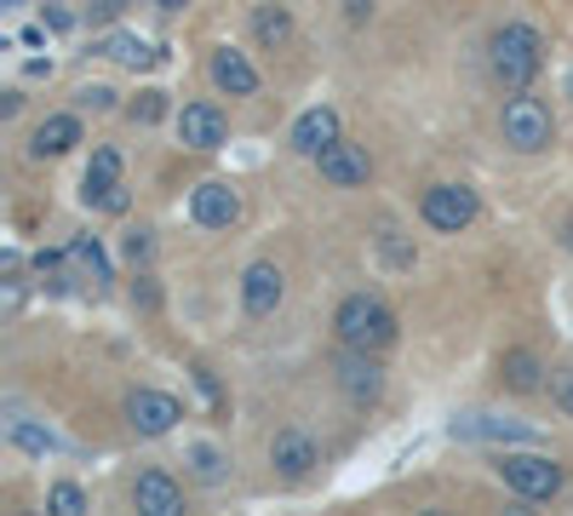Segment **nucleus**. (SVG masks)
Wrapping results in <instances>:
<instances>
[{
    "mask_svg": "<svg viewBox=\"0 0 573 516\" xmlns=\"http://www.w3.org/2000/svg\"><path fill=\"white\" fill-rule=\"evenodd\" d=\"M35 270H41V282H47L52 293L70 287V282H63V253H35Z\"/></svg>",
    "mask_w": 573,
    "mask_h": 516,
    "instance_id": "26",
    "label": "nucleus"
},
{
    "mask_svg": "<svg viewBox=\"0 0 573 516\" xmlns=\"http://www.w3.org/2000/svg\"><path fill=\"white\" fill-rule=\"evenodd\" d=\"M316 166H321V179L327 184H339V190H356V184H367L374 179V161H367V150L361 144H327L321 155H316Z\"/></svg>",
    "mask_w": 573,
    "mask_h": 516,
    "instance_id": "9",
    "label": "nucleus"
},
{
    "mask_svg": "<svg viewBox=\"0 0 573 516\" xmlns=\"http://www.w3.org/2000/svg\"><path fill=\"white\" fill-rule=\"evenodd\" d=\"M178 419H184V402L166 396V391H132L126 396V425L139 436H166Z\"/></svg>",
    "mask_w": 573,
    "mask_h": 516,
    "instance_id": "6",
    "label": "nucleus"
},
{
    "mask_svg": "<svg viewBox=\"0 0 573 516\" xmlns=\"http://www.w3.org/2000/svg\"><path fill=\"white\" fill-rule=\"evenodd\" d=\"M0 7H18V0H0Z\"/></svg>",
    "mask_w": 573,
    "mask_h": 516,
    "instance_id": "38",
    "label": "nucleus"
},
{
    "mask_svg": "<svg viewBox=\"0 0 573 516\" xmlns=\"http://www.w3.org/2000/svg\"><path fill=\"white\" fill-rule=\"evenodd\" d=\"M81 110H115V92L110 87H81Z\"/></svg>",
    "mask_w": 573,
    "mask_h": 516,
    "instance_id": "28",
    "label": "nucleus"
},
{
    "mask_svg": "<svg viewBox=\"0 0 573 516\" xmlns=\"http://www.w3.org/2000/svg\"><path fill=\"white\" fill-rule=\"evenodd\" d=\"M332 333H339L345 351H385V344L396 338V316L374 299V293H350L339 310H332Z\"/></svg>",
    "mask_w": 573,
    "mask_h": 516,
    "instance_id": "2",
    "label": "nucleus"
},
{
    "mask_svg": "<svg viewBox=\"0 0 573 516\" xmlns=\"http://www.w3.org/2000/svg\"><path fill=\"white\" fill-rule=\"evenodd\" d=\"M161 115H166V92H139V103H132V121L155 127Z\"/></svg>",
    "mask_w": 573,
    "mask_h": 516,
    "instance_id": "25",
    "label": "nucleus"
},
{
    "mask_svg": "<svg viewBox=\"0 0 573 516\" xmlns=\"http://www.w3.org/2000/svg\"><path fill=\"white\" fill-rule=\"evenodd\" d=\"M499 476H504V488L516 499H528V505H545V499L562 494V465L545 459V454H504Z\"/></svg>",
    "mask_w": 573,
    "mask_h": 516,
    "instance_id": "3",
    "label": "nucleus"
},
{
    "mask_svg": "<svg viewBox=\"0 0 573 516\" xmlns=\"http://www.w3.org/2000/svg\"><path fill=\"white\" fill-rule=\"evenodd\" d=\"M213 87L229 92V98H253V92H258V69L235 52V47H218V52H213Z\"/></svg>",
    "mask_w": 573,
    "mask_h": 516,
    "instance_id": "15",
    "label": "nucleus"
},
{
    "mask_svg": "<svg viewBox=\"0 0 573 516\" xmlns=\"http://www.w3.org/2000/svg\"><path fill=\"white\" fill-rule=\"evenodd\" d=\"M190 219L201 230H229L235 219H242V195H235L229 184H218V179H207V184H195V195H190Z\"/></svg>",
    "mask_w": 573,
    "mask_h": 516,
    "instance_id": "7",
    "label": "nucleus"
},
{
    "mask_svg": "<svg viewBox=\"0 0 573 516\" xmlns=\"http://www.w3.org/2000/svg\"><path fill=\"white\" fill-rule=\"evenodd\" d=\"M92 206H104V213H126V190H121V184H110V190L98 195Z\"/></svg>",
    "mask_w": 573,
    "mask_h": 516,
    "instance_id": "31",
    "label": "nucleus"
},
{
    "mask_svg": "<svg viewBox=\"0 0 573 516\" xmlns=\"http://www.w3.org/2000/svg\"><path fill=\"white\" fill-rule=\"evenodd\" d=\"M132 505H139L144 516H184V488L166 471H144L139 482H132Z\"/></svg>",
    "mask_w": 573,
    "mask_h": 516,
    "instance_id": "10",
    "label": "nucleus"
},
{
    "mask_svg": "<svg viewBox=\"0 0 573 516\" xmlns=\"http://www.w3.org/2000/svg\"><path fill=\"white\" fill-rule=\"evenodd\" d=\"M110 184H121V155L104 144V150H92V161H86V184H81V195H86V206L104 195Z\"/></svg>",
    "mask_w": 573,
    "mask_h": 516,
    "instance_id": "19",
    "label": "nucleus"
},
{
    "mask_svg": "<svg viewBox=\"0 0 573 516\" xmlns=\"http://www.w3.org/2000/svg\"><path fill=\"white\" fill-rule=\"evenodd\" d=\"M155 7H161V12H184V7H190V0H155Z\"/></svg>",
    "mask_w": 573,
    "mask_h": 516,
    "instance_id": "37",
    "label": "nucleus"
},
{
    "mask_svg": "<svg viewBox=\"0 0 573 516\" xmlns=\"http://www.w3.org/2000/svg\"><path fill=\"white\" fill-rule=\"evenodd\" d=\"M556 402H562V407L573 413V378H562V385H556Z\"/></svg>",
    "mask_w": 573,
    "mask_h": 516,
    "instance_id": "36",
    "label": "nucleus"
},
{
    "mask_svg": "<svg viewBox=\"0 0 573 516\" xmlns=\"http://www.w3.org/2000/svg\"><path fill=\"white\" fill-rule=\"evenodd\" d=\"M150 247H155V241H150V230H132V235L121 241V253H126L132 264H144V259H150Z\"/></svg>",
    "mask_w": 573,
    "mask_h": 516,
    "instance_id": "27",
    "label": "nucleus"
},
{
    "mask_svg": "<svg viewBox=\"0 0 573 516\" xmlns=\"http://www.w3.org/2000/svg\"><path fill=\"white\" fill-rule=\"evenodd\" d=\"M178 138H184L190 150H218L224 138H229V127H224V115H218V103H184Z\"/></svg>",
    "mask_w": 573,
    "mask_h": 516,
    "instance_id": "13",
    "label": "nucleus"
},
{
    "mask_svg": "<svg viewBox=\"0 0 573 516\" xmlns=\"http://www.w3.org/2000/svg\"><path fill=\"white\" fill-rule=\"evenodd\" d=\"M190 465H195L201 482H218V476H224V454H218V447H207V442L190 447Z\"/></svg>",
    "mask_w": 573,
    "mask_h": 516,
    "instance_id": "23",
    "label": "nucleus"
},
{
    "mask_svg": "<svg viewBox=\"0 0 573 516\" xmlns=\"http://www.w3.org/2000/svg\"><path fill=\"white\" fill-rule=\"evenodd\" d=\"M81 144V121L75 115H47L41 127H35V138H29V150H35L41 161L47 155H70Z\"/></svg>",
    "mask_w": 573,
    "mask_h": 516,
    "instance_id": "16",
    "label": "nucleus"
},
{
    "mask_svg": "<svg viewBox=\"0 0 573 516\" xmlns=\"http://www.w3.org/2000/svg\"><path fill=\"white\" fill-rule=\"evenodd\" d=\"M316 459H321V454H316V442H310L305 431H282L276 442H269V465H276L282 476H293V482H298V476H310V471H316Z\"/></svg>",
    "mask_w": 573,
    "mask_h": 516,
    "instance_id": "14",
    "label": "nucleus"
},
{
    "mask_svg": "<svg viewBox=\"0 0 573 516\" xmlns=\"http://www.w3.org/2000/svg\"><path fill=\"white\" fill-rule=\"evenodd\" d=\"M385 259H390V264H401V270H408V264H413V253H408V247H401V241H396V235H385Z\"/></svg>",
    "mask_w": 573,
    "mask_h": 516,
    "instance_id": "32",
    "label": "nucleus"
},
{
    "mask_svg": "<svg viewBox=\"0 0 573 516\" xmlns=\"http://www.w3.org/2000/svg\"><path fill=\"white\" fill-rule=\"evenodd\" d=\"M499 378H504V385H511V391H539V385H545V367H539V356L533 351H504L499 356Z\"/></svg>",
    "mask_w": 573,
    "mask_h": 516,
    "instance_id": "18",
    "label": "nucleus"
},
{
    "mask_svg": "<svg viewBox=\"0 0 573 516\" xmlns=\"http://www.w3.org/2000/svg\"><path fill=\"white\" fill-rule=\"evenodd\" d=\"M345 12H350V23H361L367 12H374V0H345Z\"/></svg>",
    "mask_w": 573,
    "mask_h": 516,
    "instance_id": "35",
    "label": "nucleus"
},
{
    "mask_svg": "<svg viewBox=\"0 0 573 516\" xmlns=\"http://www.w3.org/2000/svg\"><path fill=\"white\" fill-rule=\"evenodd\" d=\"M18 110H23V92H0V115H7V121H12Z\"/></svg>",
    "mask_w": 573,
    "mask_h": 516,
    "instance_id": "34",
    "label": "nucleus"
},
{
    "mask_svg": "<svg viewBox=\"0 0 573 516\" xmlns=\"http://www.w3.org/2000/svg\"><path fill=\"white\" fill-rule=\"evenodd\" d=\"M7 442L23 447V454H41V459L58 447V436H52L47 425H35V419H23V413H18V419H7Z\"/></svg>",
    "mask_w": 573,
    "mask_h": 516,
    "instance_id": "21",
    "label": "nucleus"
},
{
    "mask_svg": "<svg viewBox=\"0 0 573 516\" xmlns=\"http://www.w3.org/2000/svg\"><path fill=\"white\" fill-rule=\"evenodd\" d=\"M70 264L81 270V282H110V259H104V247H98V235H75L70 241Z\"/></svg>",
    "mask_w": 573,
    "mask_h": 516,
    "instance_id": "20",
    "label": "nucleus"
},
{
    "mask_svg": "<svg viewBox=\"0 0 573 516\" xmlns=\"http://www.w3.org/2000/svg\"><path fill=\"white\" fill-rule=\"evenodd\" d=\"M92 52H98V58H115V63H126V69L161 63V52H155L150 41H139V34H104V41H92Z\"/></svg>",
    "mask_w": 573,
    "mask_h": 516,
    "instance_id": "17",
    "label": "nucleus"
},
{
    "mask_svg": "<svg viewBox=\"0 0 573 516\" xmlns=\"http://www.w3.org/2000/svg\"><path fill=\"white\" fill-rule=\"evenodd\" d=\"M126 12V0H92V23H115Z\"/></svg>",
    "mask_w": 573,
    "mask_h": 516,
    "instance_id": "30",
    "label": "nucleus"
},
{
    "mask_svg": "<svg viewBox=\"0 0 573 516\" xmlns=\"http://www.w3.org/2000/svg\"><path fill=\"white\" fill-rule=\"evenodd\" d=\"M253 34H258V41H264V47H282V41H287V34H293V18H287L282 7H264V12L253 18Z\"/></svg>",
    "mask_w": 573,
    "mask_h": 516,
    "instance_id": "22",
    "label": "nucleus"
},
{
    "mask_svg": "<svg viewBox=\"0 0 573 516\" xmlns=\"http://www.w3.org/2000/svg\"><path fill=\"white\" fill-rule=\"evenodd\" d=\"M58 516H81L86 510V494L75 488V482H58V488H52V499H47Z\"/></svg>",
    "mask_w": 573,
    "mask_h": 516,
    "instance_id": "24",
    "label": "nucleus"
},
{
    "mask_svg": "<svg viewBox=\"0 0 573 516\" xmlns=\"http://www.w3.org/2000/svg\"><path fill=\"white\" fill-rule=\"evenodd\" d=\"M287 144H293L298 155H310V161H316V155H321L327 144H339V115H332L327 103H316V110H305V115L293 121Z\"/></svg>",
    "mask_w": 573,
    "mask_h": 516,
    "instance_id": "11",
    "label": "nucleus"
},
{
    "mask_svg": "<svg viewBox=\"0 0 573 516\" xmlns=\"http://www.w3.org/2000/svg\"><path fill=\"white\" fill-rule=\"evenodd\" d=\"M477 190H464V184H430L424 201H419V213L430 230H442V235H459L464 224H477Z\"/></svg>",
    "mask_w": 573,
    "mask_h": 516,
    "instance_id": "5",
    "label": "nucleus"
},
{
    "mask_svg": "<svg viewBox=\"0 0 573 516\" xmlns=\"http://www.w3.org/2000/svg\"><path fill=\"white\" fill-rule=\"evenodd\" d=\"M276 304H282V270L269 264V259L247 264L242 270V310H247L253 322H264V316H276Z\"/></svg>",
    "mask_w": 573,
    "mask_h": 516,
    "instance_id": "8",
    "label": "nucleus"
},
{
    "mask_svg": "<svg viewBox=\"0 0 573 516\" xmlns=\"http://www.w3.org/2000/svg\"><path fill=\"white\" fill-rule=\"evenodd\" d=\"M132 304H139V310H155V304H161V293H155L150 275H139V282H132Z\"/></svg>",
    "mask_w": 573,
    "mask_h": 516,
    "instance_id": "29",
    "label": "nucleus"
},
{
    "mask_svg": "<svg viewBox=\"0 0 573 516\" xmlns=\"http://www.w3.org/2000/svg\"><path fill=\"white\" fill-rule=\"evenodd\" d=\"M551 138H556V127H551V110L539 98L516 92L511 103H504V144L511 150L533 155V150H551Z\"/></svg>",
    "mask_w": 573,
    "mask_h": 516,
    "instance_id": "4",
    "label": "nucleus"
},
{
    "mask_svg": "<svg viewBox=\"0 0 573 516\" xmlns=\"http://www.w3.org/2000/svg\"><path fill=\"white\" fill-rule=\"evenodd\" d=\"M339 385H345L350 402H379L385 373H379L374 351H345V356H339Z\"/></svg>",
    "mask_w": 573,
    "mask_h": 516,
    "instance_id": "12",
    "label": "nucleus"
},
{
    "mask_svg": "<svg viewBox=\"0 0 573 516\" xmlns=\"http://www.w3.org/2000/svg\"><path fill=\"white\" fill-rule=\"evenodd\" d=\"M488 63H493L499 87L528 92V81L545 69V41H539V29H528V23H504L488 41Z\"/></svg>",
    "mask_w": 573,
    "mask_h": 516,
    "instance_id": "1",
    "label": "nucleus"
},
{
    "mask_svg": "<svg viewBox=\"0 0 573 516\" xmlns=\"http://www.w3.org/2000/svg\"><path fill=\"white\" fill-rule=\"evenodd\" d=\"M47 29H58V34H63V29H75V18L63 12V7H47Z\"/></svg>",
    "mask_w": 573,
    "mask_h": 516,
    "instance_id": "33",
    "label": "nucleus"
}]
</instances>
